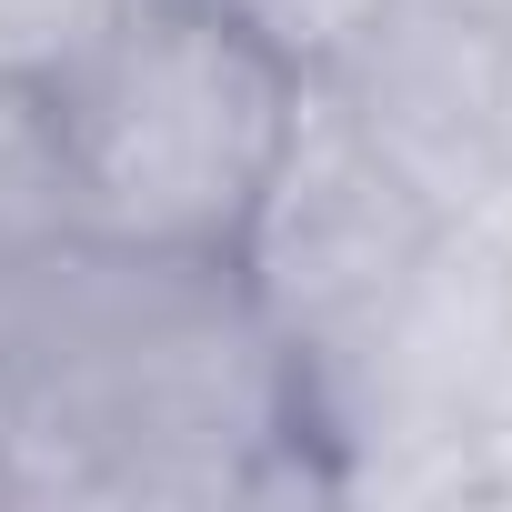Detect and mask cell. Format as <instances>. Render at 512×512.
Segmentation results:
<instances>
[{"instance_id":"obj_1","label":"cell","mask_w":512,"mask_h":512,"mask_svg":"<svg viewBox=\"0 0 512 512\" xmlns=\"http://www.w3.org/2000/svg\"><path fill=\"white\" fill-rule=\"evenodd\" d=\"M302 71L272 61L221 0H121L111 31L61 71L71 231L141 262H211L262 211Z\"/></svg>"},{"instance_id":"obj_2","label":"cell","mask_w":512,"mask_h":512,"mask_svg":"<svg viewBox=\"0 0 512 512\" xmlns=\"http://www.w3.org/2000/svg\"><path fill=\"white\" fill-rule=\"evenodd\" d=\"M442 221L452 211L362 131V111L332 81H302L282 171H272L262 211H251V231L231 251V282L292 362L302 352H352L402 302L422 251L442 241Z\"/></svg>"},{"instance_id":"obj_3","label":"cell","mask_w":512,"mask_h":512,"mask_svg":"<svg viewBox=\"0 0 512 512\" xmlns=\"http://www.w3.org/2000/svg\"><path fill=\"white\" fill-rule=\"evenodd\" d=\"M71 241V141H61V81L0 61V272Z\"/></svg>"},{"instance_id":"obj_4","label":"cell","mask_w":512,"mask_h":512,"mask_svg":"<svg viewBox=\"0 0 512 512\" xmlns=\"http://www.w3.org/2000/svg\"><path fill=\"white\" fill-rule=\"evenodd\" d=\"M221 11L262 41L272 61H292L302 81H332L362 61V41L392 21V0H221Z\"/></svg>"},{"instance_id":"obj_5","label":"cell","mask_w":512,"mask_h":512,"mask_svg":"<svg viewBox=\"0 0 512 512\" xmlns=\"http://www.w3.org/2000/svg\"><path fill=\"white\" fill-rule=\"evenodd\" d=\"M111 11H121V0H0V61L61 81V71L111 31Z\"/></svg>"}]
</instances>
